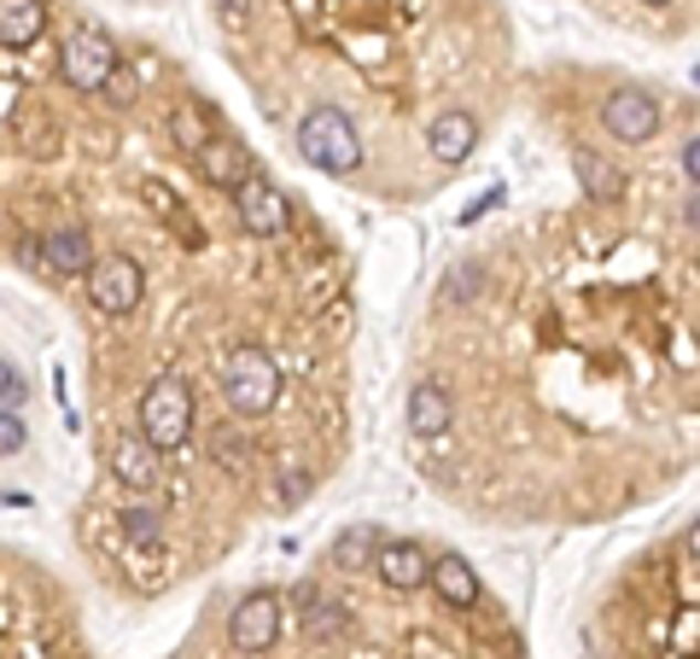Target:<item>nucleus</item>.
Here are the masks:
<instances>
[{
  "instance_id": "1",
  "label": "nucleus",
  "mask_w": 700,
  "mask_h": 659,
  "mask_svg": "<svg viewBox=\"0 0 700 659\" xmlns=\"http://www.w3.org/2000/svg\"><path fill=\"white\" fill-rule=\"evenodd\" d=\"M298 152H304V163H316L321 176H350L362 163V135L339 106H316L298 123Z\"/></svg>"
},
{
  "instance_id": "2",
  "label": "nucleus",
  "mask_w": 700,
  "mask_h": 659,
  "mask_svg": "<svg viewBox=\"0 0 700 659\" xmlns=\"http://www.w3.org/2000/svg\"><path fill=\"white\" fill-rule=\"evenodd\" d=\"M188 432H193V391H188V380L158 374L147 391H140V438L163 456V449L188 444Z\"/></svg>"
},
{
  "instance_id": "3",
  "label": "nucleus",
  "mask_w": 700,
  "mask_h": 659,
  "mask_svg": "<svg viewBox=\"0 0 700 659\" xmlns=\"http://www.w3.org/2000/svg\"><path fill=\"white\" fill-rule=\"evenodd\" d=\"M222 397H229L234 415H263L280 397V368L263 344H234L229 368H222Z\"/></svg>"
},
{
  "instance_id": "4",
  "label": "nucleus",
  "mask_w": 700,
  "mask_h": 659,
  "mask_svg": "<svg viewBox=\"0 0 700 659\" xmlns=\"http://www.w3.org/2000/svg\"><path fill=\"white\" fill-rule=\"evenodd\" d=\"M112 71H117V41L106 30L82 24V30L65 35V47H59V76H65L76 94H99L112 82Z\"/></svg>"
},
{
  "instance_id": "5",
  "label": "nucleus",
  "mask_w": 700,
  "mask_h": 659,
  "mask_svg": "<svg viewBox=\"0 0 700 659\" xmlns=\"http://www.w3.org/2000/svg\"><path fill=\"white\" fill-rule=\"evenodd\" d=\"M140 293H147V275L129 252H112V257H94L88 263V298L99 304L106 316H129Z\"/></svg>"
},
{
  "instance_id": "6",
  "label": "nucleus",
  "mask_w": 700,
  "mask_h": 659,
  "mask_svg": "<svg viewBox=\"0 0 700 659\" xmlns=\"http://www.w3.org/2000/svg\"><path fill=\"white\" fill-rule=\"evenodd\" d=\"M602 129L613 140H625V147H643V140L660 135V99L643 88H613L602 106Z\"/></svg>"
},
{
  "instance_id": "7",
  "label": "nucleus",
  "mask_w": 700,
  "mask_h": 659,
  "mask_svg": "<svg viewBox=\"0 0 700 659\" xmlns=\"http://www.w3.org/2000/svg\"><path fill=\"white\" fill-rule=\"evenodd\" d=\"M234 211H240V228L257 234V240H280L286 222H293V211H286V193H275L269 181H240L234 188Z\"/></svg>"
},
{
  "instance_id": "8",
  "label": "nucleus",
  "mask_w": 700,
  "mask_h": 659,
  "mask_svg": "<svg viewBox=\"0 0 700 659\" xmlns=\"http://www.w3.org/2000/svg\"><path fill=\"white\" fill-rule=\"evenodd\" d=\"M229 636H234L240 653H263V648L280 636V595H275V589H252V595L234 607Z\"/></svg>"
},
{
  "instance_id": "9",
  "label": "nucleus",
  "mask_w": 700,
  "mask_h": 659,
  "mask_svg": "<svg viewBox=\"0 0 700 659\" xmlns=\"http://www.w3.org/2000/svg\"><path fill=\"white\" fill-rule=\"evenodd\" d=\"M426 147H432V158H438V163L456 170V163H467L473 147H479V117L462 111V106L438 111V117H432V129H426Z\"/></svg>"
},
{
  "instance_id": "10",
  "label": "nucleus",
  "mask_w": 700,
  "mask_h": 659,
  "mask_svg": "<svg viewBox=\"0 0 700 659\" xmlns=\"http://www.w3.org/2000/svg\"><path fill=\"white\" fill-rule=\"evenodd\" d=\"M374 572L391 584V589H421L426 584V572H432V554L421 549V543H409V538H397V543H380L374 549Z\"/></svg>"
},
{
  "instance_id": "11",
  "label": "nucleus",
  "mask_w": 700,
  "mask_h": 659,
  "mask_svg": "<svg viewBox=\"0 0 700 659\" xmlns=\"http://www.w3.org/2000/svg\"><path fill=\"white\" fill-rule=\"evenodd\" d=\"M112 472H117L129 490H158L163 461H158V449L140 438V432H123V438L112 444Z\"/></svg>"
},
{
  "instance_id": "12",
  "label": "nucleus",
  "mask_w": 700,
  "mask_h": 659,
  "mask_svg": "<svg viewBox=\"0 0 700 659\" xmlns=\"http://www.w3.org/2000/svg\"><path fill=\"white\" fill-rule=\"evenodd\" d=\"M199 170L211 188H240V181H252V152L240 147V140H204L199 147Z\"/></svg>"
},
{
  "instance_id": "13",
  "label": "nucleus",
  "mask_w": 700,
  "mask_h": 659,
  "mask_svg": "<svg viewBox=\"0 0 700 659\" xmlns=\"http://www.w3.org/2000/svg\"><path fill=\"white\" fill-rule=\"evenodd\" d=\"M298 607H304V636H310V642H339L350 630V613L333 595H321L316 584H298Z\"/></svg>"
},
{
  "instance_id": "14",
  "label": "nucleus",
  "mask_w": 700,
  "mask_h": 659,
  "mask_svg": "<svg viewBox=\"0 0 700 659\" xmlns=\"http://www.w3.org/2000/svg\"><path fill=\"white\" fill-rule=\"evenodd\" d=\"M449 415H456V403H449V391L438 380H421L409 391V432H415V438H438L449 426Z\"/></svg>"
},
{
  "instance_id": "15",
  "label": "nucleus",
  "mask_w": 700,
  "mask_h": 659,
  "mask_svg": "<svg viewBox=\"0 0 700 659\" xmlns=\"http://www.w3.org/2000/svg\"><path fill=\"white\" fill-rule=\"evenodd\" d=\"M41 263H47L53 275H88V263H94L88 228H53L41 240Z\"/></svg>"
},
{
  "instance_id": "16",
  "label": "nucleus",
  "mask_w": 700,
  "mask_h": 659,
  "mask_svg": "<svg viewBox=\"0 0 700 659\" xmlns=\"http://www.w3.org/2000/svg\"><path fill=\"white\" fill-rule=\"evenodd\" d=\"M47 30V0H0V47H30Z\"/></svg>"
},
{
  "instance_id": "17",
  "label": "nucleus",
  "mask_w": 700,
  "mask_h": 659,
  "mask_svg": "<svg viewBox=\"0 0 700 659\" xmlns=\"http://www.w3.org/2000/svg\"><path fill=\"white\" fill-rule=\"evenodd\" d=\"M426 584H438V595L449 607H479V578H473V566L462 561V554H438L426 572Z\"/></svg>"
},
{
  "instance_id": "18",
  "label": "nucleus",
  "mask_w": 700,
  "mask_h": 659,
  "mask_svg": "<svg viewBox=\"0 0 700 659\" xmlns=\"http://www.w3.org/2000/svg\"><path fill=\"white\" fill-rule=\"evenodd\" d=\"M572 170H579L584 193L602 199V204H613V199L625 193V170H619V163H607L602 152H579V158H572Z\"/></svg>"
},
{
  "instance_id": "19",
  "label": "nucleus",
  "mask_w": 700,
  "mask_h": 659,
  "mask_svg": "<svg viewBox=\"0 0 700 659\" xmlns=\"http://www.w3.org/2000/svg\"><path fill=\"white\" fill-rule=\"evenodd\" d=\"M117 531L129 538L135 554H158L163 549V513L158 508H117Z\"/></svg>"
},
{
  "instance_id": "20",
  "label": "nucleus",
  "mask_w": 700,
  "mask_h": 659,
  "mask_svg": "<svg viewBox=\"0 0 700 659\" xmlns=\"http://www.w3.org/2000/svg\"><path fill=\"white\" fill-rule=\"evenodd\" d=\"M374 549H380L374 525H350V531L333 538V566L339 572H362V566H374Z\"/></svg>"
},
{
  "instance_id": "21",
  "label": "nucleus",
  "mask_w": 700,
  "mask_h": 659,
  "mask_svg": "<svg viewBox=\"0 0 700 659\" xmlns=\"http://www.w3.org/2000/svg\"><path fill=\"white\" fill-rule=\"evenodd\" d=\"M170 135H176V140H181V147H188V152H199L204 140H211V129H204V117H199L193 106L170 111Z\"/></svg>"
},
{
  "instance_id": "22",
  "label": "nucleus",
  "mask_w": 700,
  "mask_h": 659,
  "mask_svg": "<svg viewBox=\"0 0 700 659\" xmlns=\"http://www.w3.org/2000/svg\"><path fill=\"white\" fill-rule=\"evenodd\" d=\"M479 280H485L479 263H456V269L444 275V286H449V298H456V304H467L473 293H479Z\"/></svg>"
},
{
  "instance_id": "23",
  "label": "nucleus",
  "mask_w": 700,
  "mask_h": 659,
  "mask_svg": "<svg viewBox=\"0 0 700 659\" xmlns=\"http://www.w3.org/2000/svg\"><path fill=\"white\" fill-rule=\"evenodd\" d=\"M18 449H24V421L12 408H0V456H18Z\"/></svg>"
},
{
  "instance_id": "24",
  "label": "nucleus",
  "mask_w": 700,
  "mask_h": 659,
  "mask_svg": "<svg viewBox=\"0 0 700 659\" xmlns=\"http://www.w3.org/2000/svg\"><path fill=\"white\" fill-rule=\"evenodd\" d=\"M18 397H24V374H18V368L0 357V403H18Z\"/></svg>"
},
{
  "instance_id": "25",
  "label": "nucleus",
  "mask_w": 700,
  "mask_h": 659,
  "mask_svg": "<svg viewBox=\"0 0 700 659\" xmlns=\"http://www.w3.org/2000/svg\"><path fill=\"white\" fill-rule=\"evenodd\" d=\"M304 497H310V472L293 467V472H286V485H280V502H304Z\"/></svg>"
},
{
  "instance_id": "26",
  "label": "nucleus",
  "mask_w": 700,
  "mask_h": 659,
  "mask_svg": "<svg viewBox=\"0 0 700 659\" xmlns=\"http://www.w3.org/2000/svg\"><path fill=\"white\" fill-rule=\"evenodd\" d=\"M211 7H216L222 24H245V18H252V0H211Z\"/></svg>"
},
{
  "instance_id": "27",
  "label": "nucleus",
  "mask_w": 700,
  "mask_h": 659,
  "mask_svg": "<svg viewBox=\"0 0 700 659\" xmlns=\"http://www.w3.org/2000/svg\"><path fill=\"white\" fill-rule=\"evenodd\" d=\"M677 163H683V181H689V193H694V176H700V140H683Z\"/></svg>"
},
{
  "instance_id": "28",
  "label": "nucleus",
  "mask_w": 700,
  "mask_h": 659,
  "mask_svg": "<svg viewBox=\"0 0 700 659\" xmlns=\"http://www.w3.org/2000/svg\"><path fill=\"white\" fill-rule=\"evenodd\" d=\"M648 7H671V0H648Z\"/></svg>"
}]
</instances>
